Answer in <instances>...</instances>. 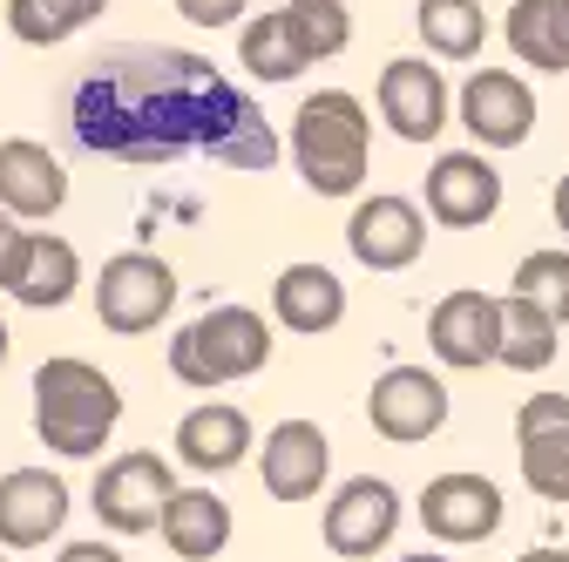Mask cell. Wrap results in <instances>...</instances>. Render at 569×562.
Returning <instances> with one entry per match:
<instances>
[{"label": "cell", "mask_w": 569, "mask_h": 562, "mask_svg": "<svg viewBox=\"0 0 569 562\" xmlns=\"http://www.w3.org/2000/svg\"><path fill=\"white\" fill-rule=\"evenodd\" d=\"M68 122H76V143L109 163L210 157L224 170H271L284 157L264 109L190 48L102 54L76 82Z\"/></svg>", "instance_id": "cell-1"}, {"label": "cell", "mask_w": 569, "mask_h": 562, "mask_svg": "<svg viewBox=\"0 0 569 562\" xmlns=\"http://www.w3.org/2000/svg\"><path fill=\"white\" fill-rule=\"evenodd\" d=\"M292 163L306 177L312 197H360L367 183V163H373V116L360 96H346V89H319L299 102L292 116Z\"/></svg>", "instance_id": "cell-2"}, {"label": "cell", "mask_w": 569, "mask_h": 562, "mask_svg": "<svg viewBox=\"0 0 569 562\" xmlns=\"http://www.w3.org/2000/svg\"><path fill=\"white\" fill-rule=\"evenodd\" d=\"M122 428V387L89 360H48L34 367V434L61 461H96Z\"/></svg>", "instance_id": "cell-3"}, {"label": "cell", "mask_w": 569, "mask_h": 562, "mask_svg": "<svg viewBox=\"0 0 569 562\" xmlns=\"http://www.w3.org/2000/svg\"><path fill=\"white\" fill-rule=\"evenodd\" d=\"M258 367H271V325L264 312L251 305H218L190 325L170 332V373L183 387H231V380H251Z\"/></svg>", "instance_id": "cell-4"}, {"label": "cell", "mask_w": 569, "mask_h": 562, "mask_svg": "<svg viewBox=\"0 0 569 562\" xmlns=\"http://www.w3.org/2000/svg\"><path fill=\"white\" fill-rule=\"evenodd\" d=\"M170 312H177V271H170V258L122 251V258L102 264V278H96V319H102L116 339L157 332Z\"/></svg>", "instance_id": "cell-5"}, {"label": "cell", "mask_w": 569, "mask_h": 562, "mask_svg": "<svg viewBox=\"0 0 569 562\" xmlns=\"http://www.w3.org/2000/svg\"><path fill=\"white\" fill-rule=\"evenodd\" d=\"M177 495V474L157 448H129V454H109L102 474H96V522L116 529V535H157V515L163 502Z\"/></svg>", "instance_id": "cell-6"}, {"label": "cell", "mask_w": 569, "mask_h": 562, "mask_svg": "<svg viewBox=\"0 0 569 562\" xmlns=\"http://www.w3.org/2000/svg\"><path fill=\"white\" fill-rule=\"evenodd\" d=\"M455 116L468 129V143L481 150H516L536 136V89L516 76V68H475L455 96Z\"/></svg>", "instance_id": "cell-7"}, {"label": "cell", "mask_w": 569, "mask_h": 562, "mask_svg": "<svg viewBox=\"0 0 569 562\" xmlns=\"http://www.w3.org/2000/svg\"><path fill=\"white\" fill-rule=\"evenodd\" d=\"M367 420L373 434L393 441V448H413V441H435L448 428V387L435 367H387L367 393Z\"/></svg>", "instance_id": "cell-8"}, {"label": "cell", "mask_w": 569, "mask_h": 562, "mask_svg": "<svg viewBox=\"0 0 569 562\" xmlns=\"http://www.w3.org/2000/svg\"><path fill=\"white\" fill-rule=\"evenodd\" d=\"M393 535H400V488L380 481V474L346 481L339 495L326 502V522H319V542H326L332 555H346V562L380 555Z\"/></svg>", "instance_id": "cell-9"}, {"label": "cell", "mask_w": 569, "mask_h": 562, "mask_svg": "<svg viewBox=\"0 0 569 562\" xmlns=\"http://www.w3.org/2000/svg\"><path fill=\"white\" fill-rule=\"evenodd\" d=\"M373 102H380V122L400 136V143H435V136L448 129V116H455V96H448L441 68L427 61V54H400V61H387Z\"/></svg>", "instance_id": "cell-10"}, {"label": "cell", "mask_w": 569, "mask_h": 562, "mask_svg": "<svg viewBox=\"0 0 569 562\" xmlns=\"http://www.w3.org/2000/svg\"><path fill=\"white\" fill-rule=\"evenodd\" d=\"M427 353L441 367H461V373H481L502 360V299H488L475 285L448 292L435 312H427Z\"/></svg>", "instance_id": "cell-11"}, {"label": "cell", "mask_w": 569, "mask_h": 562, "mask_svg": "<svg viewBox=\"0 0 569 562\" xmlns=\"http://www.w3.org/2000/svg\"><path fill=\"white\" fill-rule=\"evenodd\" d=\"M502 210V170L481 150H448L427 163V218L441 231H481Z\"/></svg>", "instance_id": "cell-12"}, {"label": "cell", "mask_w": 569, "mask_h": 562, "mask_svg": "<svg viewBox=\"0 0 569 562\" xmlns=\"http://www.w3.org/2000/svg\"><path fill=\"white\" fill-rule=\"evenodd\" d=\"M332 474V441L319 420H278V428L264 434V454H258V481H264V495L284 502V509H299L312 502L319 488Z\"/></svg>", "instance_id": "cell-13"}, {"label": "cell", "mask_w": 569, "mask_h": 562, "mask_svg": "<svg viewBox=\"0 0 569 562\" xmlns=\"http://www.w3.org/2000/svg\"><path fill=\"white\" fill-rule=\"evenodd\" d=\"M502 515H509V502H502V488L488 474H435L420 488V522H427L435 542H455V549L488 542L502 529Z\"/></svg>", "instance_id": "cell-14"}, {"label": "cell", "mask_w": 569, "mask_h": 562, "mask_svg": "<svg viewBox=\"0 0 569 562\" xmlns=\"http://www.w3.org/2000/svg\"><path fill=\"white\" fill-rule=\"evenodd\" d=\"M427 244V210L407 197H367L346 218V251L367 271H407Z\"/></svg>", "instance_id": "cell-15"}, {"label": "cell", "mask_w": 569, "mask_h": 562, "mask_svg": "<svg viewBox=\"0 0 569 562\" xmlns=\"http://www.w3.org/2000/svg\"><path fill=\"white\" fill-rule=\"evenodd\" d=\"M68 481L48 468L0 474V549H48L68 529Z\"/></svg>", "instance_id": "cell-16"}, {"label": "cell", "mask_w": 569, "mask_h": 562, "mask_svg": "<svg viewBox=\"0 0 569 562\" xmlns=\"http://www.w3.org/2000/svg\"><path fill=\"white\" fill-rule=\"evenodd\" d=\"M68 203V170L34 136H8L0 143V210H14L21 224H48Z\"/></svg>", "instance_id": "cell-17"}, {"label": "cell", "mask_w": 569, "mask_h": 562, "mask_svg": "<svg viewBox=\"0 0 569 562\" xmlns=\"http://www.w3.org/2000/svg\"><path fill=\"white\" fill-rule=\"evenodd\" d=\"M177 461L190 474H231L251 461V413L231 400H203L177 420Z\"/></svg>", "instance_id": "cell-18"}, {"label": "cell", "mask_w": 569, "mask_h": 562, "mask_svg": "<svg viewBox=\"0 0 569 562\" xmlns=\"http://www.w3.org/2000/svg\"><path fill=\"white\" fill-rule=\"evenodd\" d=\"M157 535H163L170 555L210 562V555L231 549V502L218 495V488H183V481H177V495H170L163 515H157Z\"/></svg>", "instance_id": "cell-19"}, {"label": "cell", "mask_w": 569, "mask_h": 562, "mask_svg": "<svg viewBox=\"0 0 569 562\" xmlns=\"http://www.w3.org/2000/svg\"><path fill=\"white\" fill-rule=\"evenodd\" d=\"M271 312L284 332H332L346 319V285L326 264H284L271 285Z\"/></svg>", "instance_id": "cell-20"}, {"label": "cell", "mask_w": 569, "mask_h": 562, "mask_svg": "<svg viewBox=\"0 0 569 562\" xmlns=\"http://www.w3.org/2000/svg\"><path fill=\"white\" fill-rule=\"evenodd\" d=\"M502 41L536 76H569V0H516L502 14Z\"/></svg>", "instance_id": "cell-21"}, {"label": "cell", "mask_w": 569, "mask_h": 562, "mask_svg": "<svg viewBox=\"0 0 569 562\" xmlns=\"http://www.w3.org/2000/svg\"><path fill=\"white\" fill-rule=\"evenodd\" d=\"M76 285H82V258H76V244L34 231V238H28L21 271H14V285H8V299H14V305H28V312H54V305L76 299Z\"/></svg>", "instance_id": "cell-22"}, {"label": "cell", "mask_w": 569, "mask_h": 562, "mask_svg": "<svg viewBox=\"0 0 569 562\" xmlns=\"http://www.w3.org/2000/svg\"><path fill=\"white\" fill-rule=\"evenodd\" d=\"M238 61H244L251 82H299L306 68H312V54L299 48V34H292V21H284V8L244 14V28H238Z\"/></svg>", "instance_id": "cell-23"}, {"label": "cell", "mask_w": 569, "mask_h": 562, "mask_svg": "<svg viewBox=\"0 0 569 562\" xmlns=\"http://www.w3.org/2000/svg\"><path fill=\"white\" fill-rule=\"evenodd\" d=\"M556 345H562V319L556 312H542L536 299H522V292H509L502 299V373H542V367H556Z\"/></svg>", "instance_id": "cell-24"}, {"label": "cell", "mask_w": 569, "mask_h": 562, "mask_svg": "<svg viewBox=\"0 0 569 562\" xmlns=\"http://www.w3.org/2000/svg\"><path fill=\"white\" fill-rule=\"evenodd\" d=\"M420 41L435 48L441 61H475L481 41H488V14L481 0H420Z\"/></svg>", "instance_id": "cell-25"}, {"label": "cell", "mask_w": 569, "mask_h": 562, "mask_svg": "<svg viewBox=\"0 0 569 562\" xmlns=\"http://www.w3.org/2000/svg\"><path fill=\"white\" fill-rule=\"evenodd\" d=\"M102 8H109V0H8V28L28 48H54L76 28H89Z\"/></svg>", "instance_id": "cell-26"}, {"label": "cell", "mask_w": 569, "mask_h": 562, "mask_svg": "<svg viewBox=\"0 0 569 562\" xmlns=\"http://www.w3.org/2000/svg\"><path fill=\"white\" fill-rule=\"evenodd\" d=\"M284 21H292L299 48H306L312 61H332V54H346V41H352L346 0H284Z\"/></svg>", "instance_id": "cell-27"}, {"label": "cell", "mask_w": 569, "mask_h": 562, "mask_svg": "<svg viewBox=\"0 0 569 562\" xmlns=\"http://www.w3.org/2000/svg\"><path fill=\"white\" fill-rule=\"evenodd\" d=\"M516 448H522V481H529V495L569 502V428L529 434V441H516Z\"/></svg>", "instance_id": "cell-28"}, {"label": "cell", "mask_w": 569, "mask_h": 562, "mask_svg": "<svg viewBox=\"0 0 569 562\" xmlns=\"http://www.w3.org/2000/svg\"><path fill=\"white\" fill-rule=\"evenodd\" d=\"M509 292H522V299H536L542 312L569 319V251H529V258L516 264V285H509Z\"/></svg>", "instance_id": "cell-29"}, {"label": "cell", "mask_w": 569, "mask_h": 562, "mask_svg": "<svg viewBox=\"0 0 569 562\" xmlns=\"http://www.w3.org/2000/svg\"><path fill=\"white\" fill-rule=\"evenodd\" d=\"M556 428H569V393H536V400H522V413H516V441L556 434Z\"/></svg>", "instance_id": "cell-30"}, {"label": "cell", "mask_w": 569, "mask_h": 562, "mask_svg": "<svg viewBox=\"0 0 569 562\" xmlns=\"http://www.w3.org/2000/svg\"><path fill=\"white\" fill-rule=\"evenodd\" d=\"M28 224L14 218V210H0V292H8L14 285V271H21V258H28Z\"/></svg>", "instance_id": "cell-31"}, {"label": "cell", "mask_w": 569, "mask_h": 562, "mask_svg": "<svg viewBox=\"0 0 569 562\" xmlns=\"http://www.w3.org/2000/svg\"><path fill=\"white\" fill-rule=\"evenodd\" d=\"M177 14L190 28H231V21L251 14V0H177Z\"/></svg>", "instance_id": "cell-32"}, {"label": "cell", "mask_w": 569, "mask_h": 562, "mask_svg": "<svg viewBox=\"0 0 569 562\" xmlns=\"http://www.w3.org/2000/svg\"><path fill=\"white\" fill-rule=\"evenodd\" d=\"M54 562H122V549L116 542H61Z\"/></svg>", "instance_id": "cell-33"}, {"label": "cell", "mask_w": 569, "mask_h": 562, "mask_svg": "<svg viewBox=\"0 0 569 562\" xmlns=\"http://www.w3.org/2000/svg\"><path fill=\"white\" fill-rule=\"evenodd\" d=\"M549 210H556V231L569 238V170L556 177V190H549Z\"/></svg>", "instance_id": "cell-34"}, {"label": "cell", "mask_w": 569, "mask_h": 562, "mask_svg": "<svg viewBox=\"0 0 569 562\" xmlns=\"http://www.w3.org/2000/svg\"><path fill=\"white\" fill-rule=\"evenodd\" d=\"M516 562H569V549L562 542H542V549H522Z\"/></svg>", "instance_id": "cell-35"}, {"label": "cell", "mask_w": 569, "mask_h": 562, "mask_svg": "<svg viewBox=\"0 0 569 562\" xmlns=\"http://www.w3.org/2000/svg\"><path fill=\"white\" fill-rule=\"evenodd\" d=\"M0 367H8V319H0Z\"/></svg>", "instance_id": "cell-36"}, {"label": "cell", "mask_w": 569, "mask_h": 562, "mask_svg": "<svg viewBox=\"0 0 569 562\" xmlns=\"http://www.w3.org/2000/svg\"><path fill=\"white\" fill-rule=\"evenodd\" d=\"M400 562H448V555H427V549H420V555H400Z\"/></svg>", "instance_id": "cell-37"}, {"label": "cell", "mask_w": 569, "mask_h": 562, "mask_svg": "<svg viewBox=\"0 0 569 562\" xmlns=\"http://www.w3.org/2000/svg\"><path fill=\"white\" fill-rule=\"evenodd\" d=\"M0 562H14V555H0Z\"/></svg>", "instance_id": "cell-38"}]
</instances>
